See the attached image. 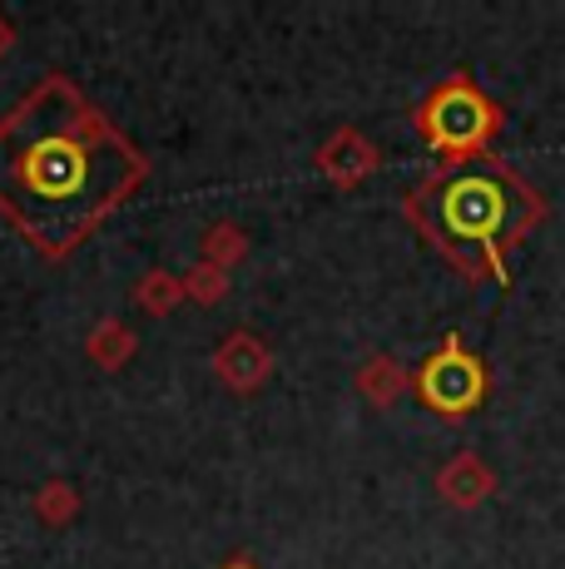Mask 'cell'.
<instances>
[{
	"label": "cell",
	"mask_w": 565,
	"mask_h": 569,
	"mask_svg": "<svg viewBox=\"0 0 565 569\" xmlns=\"http://www.w3.org/2000/svg\"><path fill=\"white\" fill-rule=\"evenodd\" d=\"M452 199H456V223L472 228V233H486L496 223V208H502L492 183H462Z\"/></svg>",
	"instance_id": "cell-1"
},
{
	"label": "cell",
	"mask_w": 565,
	"mask_h": 569,
	"mask_svg": "<svg viewBox=\"0 0 565 569\" xmlns=\"http://www.w3.org/2000/svg\"><path fill=\"white\" fill-rule=\"evenodd\" d=\"M432 397L437 401H472L476 397V371L462 362V357H452V362H437L427 377Z\"/></svg>",
	"instance_id": "cell-2"
},
{
	"label": "cell",
	"mask_w": 565,
	"mask_h": 569,
	"mask_svg": "<svg viewBox=\"0 0 565 569\" xmlns=\"http://www.w3.org/2000/svg\"><path fill=\"white\" fill-rule=\"evenodd\" d=\"M442 114H447V119H437V124H442V134H447V139H472L476 129L486 124V119H482V104L466 100V94H456V100L442 104Z\"/></svg>",
	"instance_id": "cell-3"
}]
</instances>
